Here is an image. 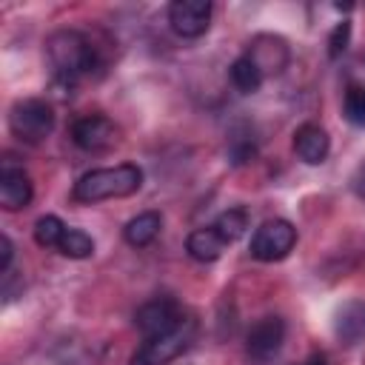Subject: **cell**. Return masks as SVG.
<instances>
[{"mask_svg": "<svg viewBox=\"0 0 365 365\" xmlns=\"http://www.w3.org/2000/svg\"><path fill=\"white\" fill-rule=\"evenodd\" d=\"M46 60L63 86H77L100 68V54L94 40L80 29H60L46 40Z\"/></svg>", "mask_w": 365, "mask_h": 365, "instance_id": "obj_1", "label": "cell"}, {"mask_svg": "<svg viewBox=\"0 0 365 365\" xmlns=\"http://www.w3.org/2000/svg\"><path fill=\"white\" fill-rule=\"evenodd\" d=\"M140 185H143V168L134 163H120L111 168H91L74 182L71 200L74 202H100V200L131 197L140 191Z\"/></svg>", "mask_w": 365, "mask_h": 365, "instance_id": "obj_2", "label": "cell"}, {"mask_svg": "<svg viewBox=\"0 0 365 365\" xmlns=\"http://www.w3.org/2000/svg\"><path fill=\"white\" fill-rule=\"evenodd\" d=\"M197 336V319L188 314L182 325H177L174 331L163 334V336H151V339H143V345L131 354V362L128 365H165L171 359H177Z\"/></svg>", "mask_w": 365, "mask_h": 365, "instance_id": "obj_3", "label": "cell"}, {"mask_svg": "<svg viewBox=\"0 0 365 365\" xmlns=\"http://www.w3.org/2000/svg\"><path fill=\"white\" fill-rule=\"evenodd\" d=\"M9 128L23 143H43L54 131V108L40 97L17 100L9 111Z\"/></svg>", "mask_w": 365, "mask_h": 365, "instance_id": "obj_4", "label": "cell"}, {"mask_svg": "<svg viewBox=\"0 0 365 365\" xmlns=\"http://www.w3.org/2000/svg\"><path fill=\"white\" fill-rule=\"evenodd\" d=\"M297 245V228L288 220H265L248 242V251L259 262H279L285 259Z\"/></svg>", "mask_w": 365, "mask_h": 365, "instance_id": "obj_5", "label": "cell"}, {"mask_svg": "<svg viewBox=\"0 0 365 365\" xmlns=\"http://www.w3.org/2000/svg\"><path fill=\"white\" fill-rule=\"evenodd\" d=\"M185 317H188L185 308L174 297H154L137 308L134 322H137V331L143 334V339H151V336H163V334L174 331L177 325L185 322Z\"/></svg>", "mask_w": 365, "mask_h": 365, "instance_id": "obj_6", "label": "cell"}, {"mask_svg": "<svg viewBox=\"0 0 365 365\" xmlns=\"http://www.w3.org/2000/svg\"><path fill=\"white\" fill-rule=\"evenodd\" d=\"M282 342H285V319L277 317V314H268V317L257 319L248 328V334H245V354L254 362L265 365L268 359H274L279 354Z\"/></svg>", "mask_w": 365, "mask_h": 365, "instance_id": "obj_7", "label": "cell"}, {"mask_svg": "<svg viewBox=\"0 0 365 365\" xmlns=\"http://www.w3.org/2000/svg\"><path fill=\"white\" fill-rule=\"evenodd\" d=\"M71 140L83 151H106L120 140V131L106 114H83L71 123Z\"/></svg>", "mask_w": 365, "mask_h": 365, "instance_id": "obj_8", "label": "cell"}, {"mask_svg": "<svg viewBox=\"0 0 365 365\" xmlns=\"http://www.w3.org/2000/svg\"><path fill=\"white\" fill-rule=\"evenodd\" d=\"M168 26L174 34L185 40L205 34L211 26V3L208 0H174L168 6Z\"/></svg>", "mask_w": 365, "mask_h": 365, "instance_id": "obj_9", "label": "cell"}, {"mask_svg": "<svg viewBox=\"0 0 365 365\" xmlns=\"http://www.w3.org/2000/svg\"><path fill=\"white\" fill-rule=\"evenodd\" d=\"M245 57L259 68L262 77H274V74H279L288 66L291 51H288V43L282 37H277V34H257L248 43Z\"/></svg>", "mask_w": 365, "mask_h": 365, "instance_id": "obj_10", "label": "cell"}, {"mask_svg": "<svg viewBox=\"0 0 365 365\" xmlns=\"http://www.w3.org/2000/svg\"><path fill=\"white\" fill-rule=\"evenodd\" d=\"M31 197H34L31 177L20 165L6 160L3 168H0V205L6 211H20L31 202Z\"/></svg>", "mask_w": 365, "mask_h": 365, "instance_id": "obj_11", "label": "cell"}, {"mask_svg": "<svg viewBox=\"0 0 365 365\" xmlns=\"http://www.w3.org/2000/svg\"><path fill=\"white\" fill-rule=\"evenodd\" d=\"M328 151H331V137H328V131H325L322 125H317V123H302V125L294 131V154H297L302 163L319 165V163H325Z\"/></svg>", "mask_w": 365, "mask_h": 365, "instance_id": "obj_12", "label": "cell"}, {"mask_svg": "<svg viewBox=\"0 0 365 365\" xmlns=\"http://www.w3.org/2000/svg\"><path fill=\"white\" fill-rule=\"evenodd\" d=\"M336 336L345 345H356L365 339V299H351L336 311V322H334Z\"/></svg>", "mask_w": 365, "mask_h": 365, "instance_id": "obj_13", "label": "cell"}, {"mask_svg": "<svg viewBox=\"0 0 365 365\" xmlns=\"http://www.w3.org/2000/svg\"><path fill=\"white\" fill-rule=\"evenodd\" d=\"M257 151H259V137H257L254 125L245 120L234 123L228 131V160L234 165H245L257 157Z\"/></svg>", "mask_w": 365, "mask_h": 365, "instance_id": "obj_14", "label": "cell"}, {"mask_svg": "<svg viewBox=\"0 0 365 365\" xmlns=\"http://www.w3.org/2000/svg\"><path fill=\"white\" fill-rule=\"evenodd\" d=\"M163 231V214L160 211H143L137 217H131L123 228V240L131 248H145L151 245Z\"/></svg>", "mask_w": 365, "mask_h": 365, "instance_id": "obj_15", "label": "cell"}, {"mask_svg": "<svg viewBox=\"0 0 365 365\" xmlns=\"http://www.w3.org/2000/svg\"><path fill=\"white\" fill-rule=\"evenodd\" d=\"M225 245H228V242L217 234L214 225L197 228V231H191L188 240H185V251H188V257L197 259V262H214V259H220V254L225 251Z\"/></svg>", "mask_w": 365, "mask_h": 365, "instance_id": "obj_16", "label": "cell"}, {"mask_svg": "<svg viewBox=\"0 0 365 365\" xmlns=\"http://www.w3.org/2000/svg\"><path fill=\"white\" fill-rule=\"evenodd\" d=\"M228 77H231V86H234L240 94H257L259 86L265 83V77L259 74V68H257L245 54H240V57L231 63Z\"/></svg>", "mask_w": 365, "mask_h": 365, "instance_id": "obj_17", "label": "cell"}, {"mask_svg": "<svg viewBox=\"0 0 365 365\" xmlns=\"http://www.w3.org/2000/svg\"><path fill=\"white\" fill-rule=\"evenodd\" d=\"M211 225H214L217 234L231 245V242H237V240L245 234V228H248V211H245V208H228V211H222Z\"/></svg>", "mask_w": 365, "mask_h": 365, "instance_id": "obj_18", "label": "cell"}, {"mask_svg": "<svg viewBox=\"0 0 365 365\" xmlns=\"http://www.w3.org/2000/svg\"><path fill=\"white\" fill-rule=\"evenodd\" d=\"M57 251L63 257H68V259H86V257L94 254V240L86 231H80V228H66Z\"/></svg>", "mask_w": 365, "mask_h": 365, "instance_id": "obj_19", "label": "cell"}, {"mask_svg": "<svg viewBox=\"0 0 365 365\" xmlns=\"http://www.w3.org/2000/svg\"><path fill=\"white\" fill-rule=\"evenodd\" d=\"M66 228H68V225H66L60 217L46 214V217H40V220L34 222V242H37L40 248H57L60 240H63V234H66Z\"/></svg>", "mask_w": 365, "mask_h": 365, "instance_id": "obj_20", "label": "cell"}, {"mask_svg": "<svg viewBox=\"0 0 365 365\" xmlns=\"http://www.w3.org/2000/svg\"><path fill=\"white\" fill-rule=\"evenodd\" d=\"M342 114L354 125H365V83H345Z\"/></svg>", "mask_w": 365, "mask_h": 365, "instance_id": "obj_21", "label": "cell"}, {"mask_svg": "<svg viewBox=\"0 0 365 365\" xmlns=\"http://www.w3.org/2000/svg\"><path fill=\"white\" fill-rule=\"evenodd\" d=\"M348 37H351V23H348V20L336 23L334 31H331V37H328V57H331V60H336V57L345 51Z\"/></svg>", "mask_w": 365, "mask_h": 365, "instance_id": "obj_22", "label": "cell"}, {"mask_svg": "<svg viewBox=\"0 0 365 365\" xmlns=\"http://www.w3.org/2000/svg\"><path fill=\"white\" fill-rule=\"evenodd\" d=\"M11 257H14V245H11V240L3 234V237H0V274H3V277H6L9 268H11Z\"/></svg>", "mask_w": 365, "mask_h": 365, "instance_id": "obj_23", "label": "cell"}, {"mask_svg": "<svg viewBox=\"0 0 365 365\" xmlns=\"http://www.w3.org/2000/svg\"><path fill=\"white\" fill-rule=\"evenodd\" d=\"M351 188H354V194L356 197H362L365 200V160L359 163V168L354 171V177H351Z\"/></svg>", "mask_w": 365, "mask_h": 365, "instance_id": "obj_24", "label": "cell"}, {"mask_svg": "<svg viewBox=\"0 0 365 365\" xmlns=\"http://www.w3.org/2000/svg\"><path fill=\"white\" fill-rule=\"evenodd\" d=\"M302 365H325V359H319V356H314V359H308V362H302Z\"/></svg>", "mask_w": 365, "mask_h": 365, "instance_id": "obj_25", "label": "cell"}]
</instances>
